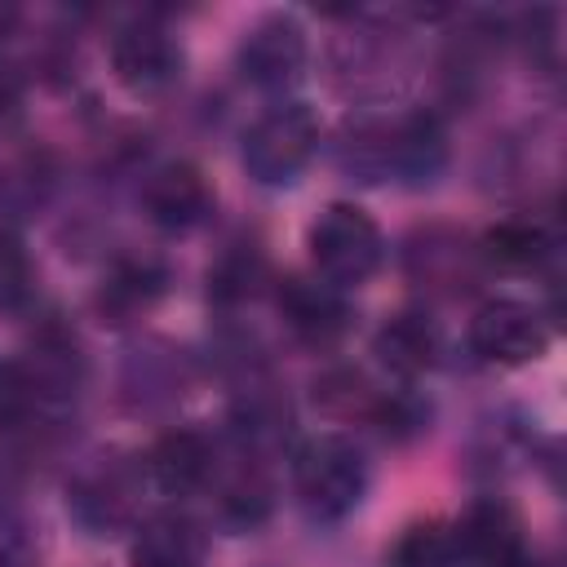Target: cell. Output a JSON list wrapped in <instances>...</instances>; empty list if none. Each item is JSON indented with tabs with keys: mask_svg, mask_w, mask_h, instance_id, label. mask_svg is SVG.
I'll list each match as a JSON object with an SVG mask.
<instances>
[{
	"mask_svg": "<svg viewBox=\"0 0 567 567\" xmlns=\"http://www.w3.org/2000/svg\"><path fill=\"white\" fill-rule=\"evenodd\" d=\"M443 164V128L434 115H363L350 120L341 133V168L359 182L399 177H430Z\"/></svg>",
	"mask_w": 567,
	"mask_h": 567,
	"instance_id": "6da1fadb",
	"label": "cell"
},
{
	"mask_svg": "<svg viewBox=\"0 0 567 567\" xmlns=\"http://www.w3.org/2000/svg\"><path fill=\"white\" fill-rule=\"evenodd\" d=\"M292 492L310 518L337 523L346 518L368 492L363 452L341 434H315L292 456Z\"/></svg>",
	"mask_w": 567,
	"mask_h": 567,
	"instance_id": "7a4b0ae2",
	"label": "cell"
},
{
	"mask_svg": "<svg viewBox=\"0 0 567 567\" xmlns=\"http://www.w3.org/2000/svg\"><path fill=\"white\" fill-rule=\"evenodd\" d=\"M310 261L319 270L323 284L341 288H359L377 275L381 266V230L377 221L359 208V204H328L315 221H310Z\"/></svg>",
	"mask_w": 567,
	"mask_h": 567,
	"instance_id": "3957f363",
	"label": "cell"
},
{
	"mask_svg": "<svg viewBox=\"0 0 567 567\" xmlns=\"http://www.w3.org/2000/svg\"><path fill=\"white\" fill-rule=\"evenodd\" d=\"M319 146V115L306 102H279L266 115H257L244 133V168L266 182H292Z\"/></svg>",
	"mask_w": 567,
	"mask_h": 567,
	"instance_id": "277c9868",
	"label": "cell"
},
{
	"mask_svg": "<svg viewBox=\"0 0 567 567\" xmlns=\"http://www.w3.org/2000/svg\"><path fill=\"white\" fill-rule=\"evenodd\" d=\"M545 346H549V328L527 301L496 297V301H483L470 319V350L483 363L518 368V363L540 359Z\"/></svg>",
	"mask_w": 567,
	"mask_h": 567,
	"instance_id": "5b68a950",
	"label": "cell"
},
{
	"mask_svg": "<svg viewBox=\"0 0 567 567\" xmlns=\"http://www.w3.org/2000/svg\"><path fill=\"white\" fill-rule=\"evenodd\" d=\"M182 49L155 18H133L111 35V71L128 93H159L177 80Z\"/></svg>",
	"mask_w": 567,
	"mask_h": 567,
	"instance_id": "8992f818",
	"label": "cell"
},
{
	"mask_svg": "<svg viewBox=\"0 0 567 567\" xmlns=\"http://www.w3.org/2000/svg\"><path fill=\"white\" fill-rule=\"evenodd\" d=\"M306 66V31L288 13H270L252 22L239 40V71L257 89H288L301 80Z\"/></svg>",
	"mask_w": 567,
	"mask_h": 567,
	"instance_id": "52a82bcc",
	"label": "cell"
},
{
	"mask_svg": "<svg viewBox=\"0 0 567 567\" xmlns=\"http://www.w3.org/2000/svg\"><path fill=\"white\" fill-rule=\"evenodd\" d=\"M142 208L164 230H190L213 213V186L199 164L168 159L142 182Z\"/></svg>",
	"mask_w": 567,
	"mask_h": 567,
	"instance_id": "ba28073f",
	"label": "cell"
},
{
	"mask_svg": "<svg viewBox=\"0 0 567 567\" xmlns=\"http://www.w3.org/2000/svg\"><path fill=\"white\" fill-rule=\"evenodd\" d=\"M164 284H168V270L155 257H120L102 275L97 292H93V310L102 323L128 328L155 310V301L164 297Z\"/></svg>",
	"mask_w": 567,
	"mask_h": 567,
	"instance_id": "9c48e42d",
	"label": "cell"
},
{
	"mask_svg": "<svg viewBox=\"0 0 567 567\" xmlns=\"http://www.w3.org/2000/svg\"><path fill=\"white\" fill-rule=\"evenodd\" d=\"M137 505V470L128 461H102L71 487V514L89 532H115L133 518Z\"/></svg>",
	"mask_w": 567,
	"mask_h": 567,
	"instance_id": "30bf717a",
	"label": "cell"
},
{
	"mask_svg": "<svg viewBox=\"0 0 567 567\" xmlns=\"http://www.w3.org/2000/svg\"><path fill=\"white\" fill-rule=\"evenodd\" d=\"M275 301H279V315L284 323L310 341V346H328L346 332V301L332 284L323 279H301V275H288L279 279L275 288Z\"/></svg>",
	"mask_w": 567,
	"mask_h": 567,
	"instance_id": "8fae6325",
	"label": "cell"
},
{
	"mask_svg": "<svg viewBox=\"0 0 567 567\" xmlns=\"http://www.w3.org/2000/svg\"><path fill=\"white\" fill-rule=\"evenodd\" d=\"M456 545H461V563L470 567H509L527 554L518 518L501 501H478L456 527Z\"/></svg>",
	"mask_w": 567,
	"mask_h": 567,
	"instance_id": "7c38bea8",
	"label": "cell"
},
{
	"mask_svg": "<svg viewBox=\"0 0 567 567\" xmlns=\"http://www.w3.org/2000/svg\"><path fill=\"white\" fill-rule=\"evenodd\" d=\"M408 270L421 288L461 292L474 279V248L456 230H425L408 248Z\"/></svg>",
	"mask_w": 567,
	"mask_h": 567,
	"instance_id": "4fadbf2b",
	"label": "cell"
},
{
	"mask_svg": "<svg viewBox=\"0 0 567 567\" xmlns=\"http://www.w3.org/2000/svg\"><path fill=\"white\" fill-rule=\"evenodd\" d=\"M133 567H204V532L186 514H151L133 536Z\"/></svg>",
	"mask_w": 567,
	"mask_h": 567,
	"instance_id": "5bb4252c",
	"label": "cell"
},
{
	"mask_svg": "<svg viewBox=\"0 0 567 567\" xmlns=\"http://www.w3.org/2000/svg\"><path fill=\"white\" fill-rule=\"evenodd\" d=\"M208 470H213V447H208V439L195 434V430H168V434H159L155 447L146 452V474H151L164 492H173V496L195 492V487L208 478Z\"/></svg>",
	"mask_w": 567,
	"mask_h": 567,
	"instance_id": "9a60e30c",
	"label": "cell"
},
{
	"mask_svg": "<svg viewBox=\"0 0 567 567\" xmlns=\"http://www.w3.org/2000/svg\"><path fill=\"white\" fill-rule=\"evenodd\" d=\"M372 354L399 377H421L439 359V332L425 315H394L377 328Z\"/></svg>",
	"mask_w": 567,
	"mask_h": 567,
	"instance_id": "2e32d148",
	"label": "cell"
},
{
	"mask_svg": "<svg viewBox=\"0 0 567 567\" xmlns=\"http://www.w3.org/2000/svg\"><path fill=\"white\" fill-rule=\"evenodd\" d=\"M390 399H394V394L377 390L372 377L359 372V368H332V372H323V377L315 381V403H319L328 416H337V421H354V416H359V421H377V425H381Z\"/></svg>",
	"mask_w": 567,
	"mask_h": 567,
	"instance_id": "e0dca14e",
	"label": "cell"
},
{
	"mask_svg": "<svg viewBox=\"0 0 567 567\" xmlns=\"http://www.w3.org/2000/svg\"><path fill=\"white\" fill-rule=\"evenodd\" d=\"M266 284H270V266L257 244H226L217 252V261L208 266V297L217 306L252 301Z\"/></svg>",
	"mask_w": 567,
	"mask_h": 567,
	"instance_id": "ac0fdd59",
	"label": "cell"
},
{
	"mask_svg": "<svg viewBox=\"0 0 567 567\" xmlns=\"http://www.w3.org/2000/svg\"><path fill=\"white\" fill-rule=\"evenodd\" d=\"M483 257L505 266V270H532L549 257V235H545L540 221L509 217V221H501L483 235Z\"/></svg>",
	"mask_w": 567,
	"mask_h": 567,
	"instance_id": "d6986e66",
	"label": "cell"
},
{
	"mask_svg": "<svg viewBox=\"0 0 567 567\" xmlns=\"http://www.w3.org/2000/svg\"><path fill=\"white\" fill-rule=\"evenodd\" d=\"M390 567H461V545L456 532L447 523H412L394 549H390Z\"/></svg>",
	"mask_w": 567,
	"mask_h": 567,
	"instance_id": "ffe728a7",
	"label": "cell"
},
{
	"mask_svg": "<svg viewBox=\"0 0 567 567\" xmlns=\"http://www.w3.org/2000/svg\"><path fill=\"white\" fill-rule=\"evenodd\" d=\"M40 385L31 377L27 363L18 359H0V430H13V425H27L40 408Z\"/></svg>",
	"mask_w": 567,
	"mask_h": 567,
	"instance_id": "44dd1931",
	"label": "cell"
},
{
	"mask_svg": "<svg viewBox=\"0 0 567 567\" xmlns=\"http://www.w3.org/2000/svg\"><path fill=\"white\" fill-rule=\"evenodd\" d=\"M27 292H31V257L9 230H0V310L22 306Z\"/></svg>",
	"mask_w": 567,
	"mask_h": 567,
	"instance_id": "7402d4cb",
	"label": "cell"
},
{
	"mask_svg": "<svg viewBox=\"0 0 567 567\" xmlns=\"http://www.w3.org/2000/svg\"><path fill=\"white\" fill-rule=\"evenodd\" d=\"M18 102H22V75L9 62H0V120H9Z\"/></svg>",
	"mask_w": 567,
	"mask_h": 567,
	"instance_id": "603a6c76",
	"label": "cell"
},
{
	"mask_svg": "<svg viewBox=\"0 0 567 567\" xmlns=\"http://www.w3.org/2000/svg\"><path fill=\"white\" fill-rule=\"evenodd\" d=\"M13 22H18V13H13L9 4H0V40H4L9 31H13Z\"/></svg>",
	"mask_w": 567,
	"mask_h": 567,
	"instance_id": "cb8c5ba5",
	"label": "cell"
}]
</instances>
